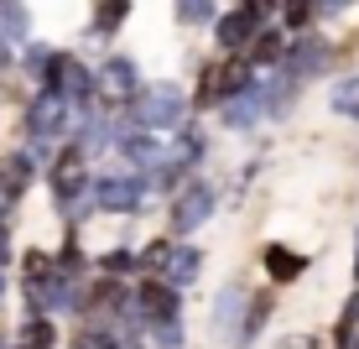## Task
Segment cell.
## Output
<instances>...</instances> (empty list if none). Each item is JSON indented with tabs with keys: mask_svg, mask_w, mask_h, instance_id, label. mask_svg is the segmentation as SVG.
<instances>
[{
	"mask_svg": "<svg viewBox=\"0 0 359 349\" xmlns=\"http://www.w3.org/2000/svg\"><path fill=\"white\" fill-rule=\"evenodd\" d=\"M53 183H57V204L79 209V193H83V152H68L63 162H57Z\"/></svg>",
	"mask_w": 359,
	"mask_h": 349,
	"instance_id": "5b68a950",
	"label": "cell"
},
{
	"mask_svg": "<svg viewBox=\"0 0 359 349\" xmlns=\"http://www.w3.org/2000/svg\"><path fill=\"white\" fill-rule=\"evenodd\" d=\"M307 6H313V0H287V21H292V27L307 21Z\"/></svg>",
	"mask_w": 359,
	"mask_h": 349,
	"instance_id": "d6986e66",
	"label": "cell"
},
{
	"mask_svg": "<svg viewBox=\"0 0 359 349\" xmlns=\"http://www.w3.org/2000/svg\"><path fill=\"white\" fill-rule=\"evenodd\" d=\"M354 349H359V334H354Z\"/></svg>",
	"mask_w": 359,
	"mask_h": 349,
	"instance_id": "4316f807",
	"label": "cell"
},
{
	"mask_svg": "<svg viewBox=\"0 0 359 349\" xmlns=\"http://www.w3.org/2000/svg\"><path fill=\"white\" fill-rule=\"evenodd\" d=\"M208 214H214V188H208V183H193V188L177 198V214H172V224L188 235V230H198Z\"/></svg>",
	"mask_w": 359,
	"mask_h": 349,
	"instance_id": "3957f363",
	"label": "cell"
},
{
	"mask_svg": "<svg viewBox=\"0 0 359 349\" xmlns=\"http://www.w3.org/2000/svg\"><path fill=\"white\" fill-rule=\"evenodd\" d=\"M126 11H130V0H99V32H115Z\"/></svg>",
	"mask_w": 359,
	"mask_h": 349,
	"instance_id": "5bb4252c",
	"label": "cell"
},
{
	"mask_svg": "<svg viewBox=\"0 0 359 349\" xmlns=\"http://www.w3.org/2000/svg\"><path fill=\"white\" fill-rule=\"evenodd\" d=\"M27 178H32V167L21 157H6L0 162V188H6V198H16L21 188H27Z\"/></svg>",
	"mask_w": 359,
	"mask_h": 349,
	"instance_id": "9c48e42d",
	"label": "cell"
},
{
	"mask_svg": "<svg viewBox=\"0 0 359 349\" xmlns=\"http://www.w3.org/2000/svg\"><path fill=\"white\" fill-rule=\"evenodd\" d=\"M266 266H271V277H276V282H292V277H302L307 261L297 256V251H287V245H271V251H266Z\"/></svg>",
	"mask_w": 359,
	"mask_h": 349,
	"instance_id": "52a82bcc",
	"label": "cell"
},
{
	"mask_svg": "<svg viewBox=\"0 0 359 349\" xmlns=\"http://www.w3.org/2000/svg\"><path fill=\"white\" fill-rule=\"evenodd\" d=\"M156 344H162V349H182V334H177V323H156Z\"/></svg>",
	"mask_w": 359,
	"mask_h": 349,
	"instance_id": "e0dca14e",
	"label": "cell"
},
{
	"mask_svg": "<svg viewBox=\"0 0 359 349\" xmlns=\"http://www.w3.org/2000/svg\"><path fill=\"white\" fill-rule=\"evenodd\" d=\"M0 349H6V339H0Z\"/></svg>",
	"mask_w": 359,
	"mask_h": 349,
	"instance_id": "83f0119b",
	"label": "cell"
},
{
	"mask_svg": "<svg viewBox=\"0 0 359 349\" xmlns=\"http://www.w3.org/2000/svg\"><path fill=\"white\" fill-rule=\"evenodd\" d=\"M0 303H6V271H0Z\"/></svg>",
	"mask_w": 359,
	"mask_h": 349,
	"instance_id": "484cf974",
	"label": "cell"
},
{
	"mask_svg": "<svg viewBox=\"0 0 359 349\" xmlns=\"http://www.w3.org/2000/svg\"><path fill=\"white\" fill-rule=\"evenodd\" d=\"M6 256H11V235H6V224H0V266H6Z\"/></svg>",
	"mask_w": 359,
	"mask_h": 349,
	"instance_id": "cb8c5ba5",
	"label": "cell"
},
{
	"mask_svg": "<svg viewBox=\"0 0 359 349\" xmlns=\"http://www.w3.org/2000/svg\"><path fill=\"white\" fill-rule=\"evenodd\" d=\"M130 84H135L130 63H126V58H115V63L104 68V89H109V94H130Z\"/></svg>",
	"mask_w": 359,
	"mask_h": 349,
	"instance_id": "8fae6325",
	"label": "cell"
},
{
	"mask_svg": "<svg viewBox=\"0 0 359 349\" xmlns=\"http://www.w3.org/2000/svg\"><path fill=\"white\" fill-rule=\"evenodd\" d=\"M115 349H141V344H130V339H120V344H115Z\"/></svg>",
	"mask_w": 359,
	"mask_h": 349,
	"instance_id": "d4e9b609",
	"label": "cell"
},
{
	"mask_svg": "<svg viewBox=\"0 0 359 349\" xmlns=\"http://www.w3.org/2000/svg\"><path fill=\"white\" fill-rule=\"evenodd\" d=\"M177 115H182L177 89H151V94H146V105H141V120H151V126H172Z\"/></svg>",
	"mask_w": 359,
	"mask_h": 349,
	"instance_id": "8992f818",
	"label": "cell"
},
{
	"mask_svg": "<svg viewBox=\"0 0 359 349\" xmlns=\"http://www.w3.org/2000/svg\"><path fill=\"white\" fill-rule=\"evenodd\" d=\"M281 349H318V339H307V334H292V339H281Z\"/></svg>",
	"mask_w": 359,
	"mask_h": 349,
	"instance_id": "44dd1931",
	"label": "cell"
},
{
	"mask_svg": "<svg viewBox=\"0 0 359 349\" xmlns=\"http://www.w3.org/2000/svg\"><path fill=\"white\" fill-rule=\"evenodd\" d=\"M130 266V256L126 251H115V256H104V271H109V277H115V271H126Z\"/></svg>",
	"mask_w": 359,
	"mask_h": 349,
	"instance_id": "ffe728a7",
	"label": "cell"
},
{
	"mask_svg": "<svg viewBox=\"0 0 359 349\" xmlns=\"http://www.w3.org/2000/svg\"><path fill=\"white\" fill-rule=\"evenodd\" d=\"M266 313H271V297H255V303H250V318H245V334H240V339H250V334H255V329H261V323H266Z\"/></svg>",
	"mask_w": 359,
	"mask_h": 349,
	"instance_id": "2e32d148",
	"label": "cell"
},
{
	"mask_svg": "<svg viewBox=\"0 0 359 349\" xmlns=\"http://www.w3.org/2000/svg\"><path fill=\"white\" fill-rule=\"evenodd\" d=\"M21 349H53V323L47 318H32L21 329Z\"/></svg>",
	"mask_w": 359,
	"mask_h": 349,
	"instance_id": "7c38bea8",
	"label": "cell"
},
{
	"mask_svg": "<svg viewBox=\"0 0 359 349\" xmlns=\"http://www.w3.org/2000/svg\"><path fill=\"white\" fill-rule=\"evenodd\" d=\"M240 308H245V287H224V292H219V318H214V329H229V323L240 318Z\"/></svg>",
	"mask_w": 359,
	"mask_h": 349,
	"instance_id": "30bf717a",
	"label": "cell"
},
{
	"mask_svg": "<svg viewBox=\"0 0 359 349\" xmlns=\"http://www.w3.org/2000/svg\"><path fill=\"white\" fill-rule=\"evenodd\" d=\"M255 58H261V63H271V58H276V37H261V47H255Z\"/></svg>",
	"mask_w": 359,
	"mask_h": 349,
	"instance_id": "7402d4cb",
	"label": "cell"
},
{
	"mask_svg": "<svg viewBox=\"0 0 359 349\" xmlns=\"http://www.w3.org/2000/svg\"><path fill=\"white\" fill-rule=\"evenodd\" d=\"M94 204L109 209V214H130V209L141 204V188H135L130 178H104V183H94Z\"/></svg>",
	"mask_w": 359,
	"mask_h": 349,
	"instance_id": "277c9868",
	"label": "cell"
},
{
	"mask_svg": "<svg viewBox=\"0 0 359 349\" xmlns=\"http://www.w3.org/2000/svg\"><path fill=\"white\" fill-rule=\"evenodd\" d=\"M333 105L344 110V115H354L359 120V84L349 79V84H339V89H333Z\"/></svg>",
	"mask_w": 359,
	"mask_h": 349,
	"instance_id": "9a60e30c",
	"label": "cell"
},
{
	"mask_svg": "<svg viewBox=\"0 0 359 349\" xmlns=\"http://www.w3.org/2000/svg\"><path fill=\"white\" fill-rule=\"evenodd\" d=\"M245 37H250V16H245V11H240V16H229L224 27H219V42H224V47H240Z\"/></svg>",
	"mask_w": 359,
	"mask_h": 349,
	"instance_id": "4fadbf2b",
	"label": "cell"
},
{
	"mask_svg": "<svg viewBox=\"0 0 359 349\" xmlns=\"http://www.w3.org/2000/svg\"><path fill=\"white\" fill-rule=\"evenodd\" d=\"M198 266H203V256H198L193 245H167V240L146 245V256H141V271H162V282H172V287L193 282Z\"/></svg>",
	"mask_w": 359,
	"mask_h": 349,
	"instance_id": "6da1fadb",
	"label": "cell"
},
{
	"mask_svg": "<svg viewBox=\"0 0 359 349\" xmlns=\"http://www.w3.org/2000/svg\"><path fill=\"white\" fill-rule=\"evenodd\" d=\"M141 308H146V318H151V329H156V323H177V287L162 282V277H151L141 287Z\"/></svg>",
	"mask_w": 359,
	"mask_h": 349,
	"instance_id": "7a4b0ae2",
	"label": "cell"
},
{
	"mask_svg": "<svg viewBox=\"0 0 359 349\" xmlns=\"http://www.w3.org/2000/svg\"><path fill=\"white\" fill-rule=\"evenodd\" d=\"M32 131L36 136H57L63 131V105H57V99H42V105L32 110Z\"/></svg>",
	"mask_w": 359,
	"mask_h": 349,
	"instance_id": "ba28073f",
	"label": "cell"
},
{
	"mask_svg": "<svg viewBox=\"0 0 359 349\" xmlns=\"http://www.w3.org/2000/svg\"><path fill=\"white\" fill-rule=\"evenodd\" d=\"M130 162H146V167H151L156 162V141H130Z\"/></svg>",
	"mask_w": 359,
	"mask_h": 349,
	"instance_id": "ac0fdd59",
	"label": "cell"
},
{
	"mask_svg": "<svg viewBox=\"0 0 359 349\" xmlns=\"http://www.w3.org/2000/svg\"><path fill=\"white\" fill-rule=\"evenodd\" d=\"M182 16H208V0H182Z\"/></svg>",
	"mask_w": 359,
	"mask_h": 349,
	"instance_id": "603a6c76",
	"label": "cell"
}]
</instances>
